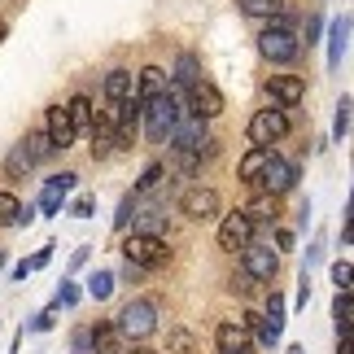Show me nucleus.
Instances as JSON below:
<instances>
[{"label": "nucleus", "instance_id": "obj_1", "mask_svg": "<svg viewBox=\"0 0 354 354\" xmlns=\"http://www.w3.org/2000/svg\"><path fill=\"white\" fill-rule=\"evenodd\" d=\"M180 114H188L184 97L171 92V88L158 92V97H149V101H140V127L149 136V145H167V136H171L175 122H180Z\"/></svg>", "mask_w": 354, "mask_h": 354}, {"label": "nucleus", "instance_id": "obj_2", "mask_svg": "<svg viewBox=\"0 0 354 354\" xmlns=\"http://www.w3.org/2000/svg\"><path fill=\"white\" fill-rule=\"evenodd\" d=\"M258 53H263L271 66H293V62H297V53H302V39H297L289 13H276V18H267V26L258 31Z\"/></svg>", "mask_w": 354, "mask_h": 354}, {"label": "nucleus", "instance_id": "obj_3", "mask_svg": "<svg viewBox=\"0 0 354 354\" xmlns=\"http://www.w3.org/2000/svg\"><path fill=\"white\" fill-rule=\"evenodd\" d=\"M114 328H118L122 342H149V337L158 333V302L131 297V302L114 315Z\"/></svg>", "mask_w": 354, "mask_h": 354}, {"label": "nucleus", "instance_id": "obj_4", "mask_svg": "<svg viewBox=\"0 0 354 354\" xmlns=\"http://www.w3.org/2000/svg\"><path fill=\"white\" fill-rule=\"evenodd\" d=\"M122 263L140 267V271H158L171 263V245L167 236H145V232H131L122 241Z\"/></svg>", "mask_w": 354, "mask_h": 354}, {"label": "nucleus", "instance_id": "obj_5", "mask_svg": "<svg viewBox=\"0 0 354 354\" xmlns=\"http://www.w3.org/2000/svg\"><path fill=\"white\" fill-rule=\"evenodd\" d=\"M289 110H280V105H267V110H254L250 118V145H280L284 136H289Z\"/></svg>", "mask_w": 354, "mask_h": 354}, {"label": "nucleus", "instance_id": "obj_6", "mask_svg": "<svg viewBox=\"0 0 354 354\" xmlns=\"http://www.w3.org/2000/svg\"><path fill=\"white\" fill-rule=\"evenodd\" d=\"M297 180H302V167L276 153V158L267 162V171L258 175V188H263L267 197H284V193H293V188H297Z\"/></svg>", "mask_w": 354, "mask_h": 354}, {"label": "nucleus", "instance_id": "obj_7", "mask_svg": "<svg viewBox=\"0 0 354 354\" xmlns=\"http://www.w3.org/2000/svg\"><path fill=\"white\" fill-rule=\"evenodd\" d=\"M241 267H245V276H250V280L271 284V280L280 276V250H271V245L250 241V245L241 250Z\"/></svg>", "mask_w": 354, "mask_h": 354}, {"label": "nucleus", "instance_id": "obj_8", "mask_svg": "<svg viewBox=\"0 0 354 354\" xmlns=\"http://www.w3.org/2000/svg\"><path fill=\"white\" fill-rule=\"evenodd\" d=\"M184 110L210 122V118H219V114L227 110V101H223V92H219V88H214V84H210V79H206V75H201V79H197V84H193V88H188V92H184Z\"/></svg>", "mask_w": 354, "mask_h": 354}, {"label": "nucleus", "instance_id": "obj_9", "mask_svg": "<svg viewBox=\"0 0 354 354\" xmlns=\"http://www.w3.org/2000/svg\"><path fill=\"white\" fill-rule=\"evenodd\" d=\"M219 193L214 188H206V184H193V188H184L180 193V214L184 219H193V223H206V219H214L219 214Z\"/></svg>", "mask_w": 354, "mask_h": 354}, {"label": "nucleus", "instance_id": "obj_10", "mask_svg": "<svg viewBox=\"0 0 354 354\" xmlns=\"http://www.w3.org/2000/svg\"><path fill=\"white\" fill-rule=\"evenodd\" d=\"M206 118H197V114H180V122L171 127L167 136V145H171V153H197L201 145H206Z\"/></svg>", "mask_w": 354, "mask_h": 354}, {"label": "nucleus", "instance_id": "obj_11", "mask_svg": "<svg viewBox=\"0 0 354 354\" xmlns=\"http://www.w3.org/2000/svg\"><path fill=\"white\" fill-rule=\"evenodd\" d=\"M214 241H219L223 254H241L245 245L254 241V223L245 219L241 210H232V214H223V219H219V236H214Z\"/></svg>", "mask_w": 354, "mask_h": 354}, {"label": "nucleus", "instance_id": "obj_12", "mask_svg": "<svg viewBox=\"0 0 354 354\" xmlns=\"http://www.w3.org/2000/svg\"><path fill=\"white\" fill-rule=\"evenodd\" d=\"M267 97H271V105H280V110H293V105H302V97H306V79L302 75H271Z\"/></svg>", "mask_w": 354, "mask_h": 354}, {"label": "nucleus", "instance_id": "obj_13", "mask_svg": "<svg viewBox=\"0 0 354 354\" xmlns=\"http://www.w3.org/2000/svg\"><path fill=\"white\" fill-rule=\"evenodd\" d=\"M44 136H48V145L57 149V153L62 149H75L79 136H75V122H71V114H66V105H48L44 110Z\"/></svg>", "mask_w": 354, "mask_h": 354}, {"label": "nucleus", "instance_id": "obj_14", "mask_svg": "<svg viewBox=\"0 0 354 354\" xmlns=\"http://www.w3.org/2000/svg\"><path fill=\"white\" fill-rule=\"evenodd\" d=\"M136 131H140V101H122L114 105V145L118 149H131L136 145Z\"/></svg>", "mask_w": 354, "mask_h": 354}, {"label": "nucleus", "instance_id": "obj_15", "mask_svg": "<svg viewBox=\"0 0 354 354\" xmlns=\"http://www.w3.org/2000/svg\"><path fill=\"white\" fill-rule=\"evenodd\" d=\"M214 346H219V354H254L250 333H245L236 319H223L219 328H214Z\"/></svg>", "mask_w": 354, "mask_h": 354}, {"label": "nucleus", "instance_id": "obj_16", "mask_svg": "<svg viewBox=\"0 0 354 354\" xmlns=\"http://www.w3.org/2000/svg\"><path fill=\"white\" fill-rule=\"evenodd\" d=\"M88 136H92V158L97 162H105L114 153V114H92V127H88Z\"/></svg>", "mask_w": 354, "mask_h": 354}, {"label": "nucleus", "instance_id": "obj_17", "mask_svg": "<svg viewBox=\"0 0 354 354\" xmlns=\"http://www.w3.org/2000/svg\"><path fill=\"white\" fill-rule=\"evenodd\" d=\"M88 350H97V354H122L127 342L118 337L114 319H101V324H92V328H88Z\"/></svg>", "mask_w": 354, "mask_h": 354}, {"label": "nucleus", "instance_id": "obj_18", "mask_svg": "<svg viewBox=\"0 0 354 354\" xmlns=\"http://www.w3.org/2000/svg\"><path fill=\"white\" fill-rule=\"evenodd\" d=\"M271 158H276V149H271V145H250V153L236 162V175H241L245 184H258V175L267 171Z\"/></svg>", "mask_w": 354, "mask_h": 354}, {"label": "nucleus", "instance_id": "obj_19", "mask_svg": "<svg viewBox=\"0 0 354 354\" xmlns=\"http://www.w3.org/2000/svg\"><path fill=\"white\" fill-rule=\"evenodd\" d=\"M136 97V75L127 71V66H114L110 75H105V101L110 105H122Z\"/></svg>", "mask_w": 354, "mask_h": 354}, {"label": "nucleus", "instance_id": "obj_20", "mask_svg": "<svg viewBox=\"0 0 354 354\" xmlns=\"http://www.w3.org/2000/svg\"><path fill=\"white\" fill-rule=\"evenodd\" d=\"M346 44H350V13H337V18L328 22V66H333V71L342 66Z\"/></svg>", "mask_w": 354, "mask_h": 354}, {"label": "nucleus", "instance_id": "obj_21", "mask_svg": "<svg viewBox=\"0 0 354 354\" xmlns=\"http://www.w3.org/2000/svg\"><path fill=\"white\" fill-rule=\"evenodd\" d=\"M131 232H145V236H162L167 232V210L162 206H145L136 201V214H131Z\"/></svg>", "mask_w": 354, "mask_h": 354}, {"label": "nucleus", "instance_id": "obj_22", "mask_svg": "<svg viewBox=\"0 0 354 354\" xmlns=\"http://www.w3.org/2000/svg\"><path fill=\"white\" fill-rule=\"evenodd\" d=\"M171 88V79L162 66H145L140 75H136V101H149V97H158V92H167Z\"/></svg>", "mask_w": 354, "mask_h": 354}, {"label": "nucleus", "instance_id": "obj_23", "mask_svg": "<svg viewBox=\"0 0 354 354\" xmlns=\"http://www.w3.org/2000/svg\"><path fill=\"white\" fill-rule=\"evenodd\" d=\"M197 79H201V57L197 53H180V57H175V92L184 97Z\"/></svg>", "mask_w": 354, "mask_h": 354}, {"label": "nucleus", "instance_id": "obj_24", "mask_svg": "<svg viewBox=\"0 0 354 354\" xmlns=\"http://www.w3.org/2000/svg\"><path fill=\"white\" fill-rule=\"evenodd\" d=\"M241 214H245V219H250V223L258 227V223H276V219H280V206H276V197L258 193V197L250 201V206H241Z\"/></svg>", "mask_w": 354, "mask_h": 354}, {"label": "nucleus", "instance_id": "obj_25", "mask_svg": "<svg viewBox=\"0 0 354 354\" xmlns=\"http://www.w3.org/2000/svg\"><path fill=\"white\" fill-rule=\"evenodd\" d=\"M333 324H337V337H350V328H354V297L350 293L333 297Z\"/></svg>", "mask_w": 354, "mask_h": 354}, {"label": "nucleus", "instance_id": "obj_26", "mask_svg": "<svg viewBox=\"0 0 354 354\" xmlns=\"http://www.w3.org/2000/svg\"><path fill=\"white\" fill-rule=\"evenodd\" d=\"M62 210H66V193H62V188H53V184H44V188H39V201H35V214L57 219Z\"/></svg>", "mask_w": 354, "mask_h": 354}, {"label": "nucleus", "instance_id": "obj_27", "mask_svg": "<svg viewBox=\"0 0 354 354\" xmlns=\"http://www.w3.org/2000/svg\"><path fill=\"white\" fill-rule=\"evenodd\" d=\"M84 284H88V297H97V302H105V297L114 293L118 276H114V271H105V267H97V271H92V276H88Z\"/></svg>", "mask_w": 354, "mask_h": 354}, {"label": "nucleus", "instance_id": "obj_28", "mask_svg": "<svg viewBox=\"0 0 354 354\" xmlns=\"http://www.w3.org/2000/svg\"><path fill=\"white\" fill-rule=\"evenodd\" d=\"M31 167H35L31 153H26L22 145H13L9 158H5V175H9V180H26V175H31Z\"/></svg>", "mask_w": 354, "mask_h": 354}, {"label": "nucleus", "instance_id": "obj_29", "mask_svg": "<svg viewBox=\"0 0 354 354\" xmlns=\"http://www.w3.org/2000/svg\"><path fill=\"white\" fill-rule=\"evenodd\" d=\"M66 114H71L75 136H79V131H88V127H92V114H97V110H92V101H88V97H71V101H66Z\"/></svg>", "mask_w": 354, "mask_h": 354}, {"label": "nucleus", "instance_id": "obj_30", "mask_svg": "<svg viewBox=\"0 0 354 354\" xmlns=\"http://www.w3.org/2000/svg\"><path fill=\"white\" fill-rule=\"evenodd\" d=\"M289 9V0H241L245 18H276V13Z\"/></svg>", "mask_w": 354, "mask_h": 354}, {"label": "nucleus", "instance_id": "obj_31", "mask_svg": "<svg viewBox=\"0 0 354 354\" xmlns=\"http://www.w3.org/2000/svg\"><path fill=\"white\" fill-rule=\"evenodd\" d=\"M18 145L26 149V153H31V162H44V158H53V153H57V149L48 145V136H44V131H26Z\"/></svg>", "mask_w": 354, "mask_h": 354}, {"label": "nucleus", "instance_id": "obj_32", "mask_svg": "<svg viewBox=\"0 0 354 354\" xmlns=\"http://www.w3.org/2000/svg\"><path fill=\"white\" fill-rule=\"evenodd\" d=\"M167 354H197V337L188 328H167Z\"/></svg>", "mask_w": 354, "mask_h": 354}, {"label": "nucleus", "instance_id": "obj_33", "mask_svg": "<svg viewBox=\"0 0 354 354\" xmlns=\"http://www.w3.org/2000/svg\"><path fill=\"white\" fill-rule=\"evenodd\" d=\"M350 136V92H342V101H337V114H333V140L342 145Z\"/></svg>", "mask_w": 354, "mask_h": 354}, {"label": "nucleus", "instance_id": "obj_34", "mask_svg": "<svg viewBox=\"0 0 354 354\" xmlns=\"http://www.w3.org/2000/svg\"><path fill=\"white\" fill-rule=\"evenodd\" d=\"M284 310H289V306H284V297H280L276 289H271V297H267V315H263V324H267V328H276V333H284Z\"/></svg>", "mask_w": 354, "mask_h": 354}, {"label": "nucleus", "instance_id": "obj_35", "mask_svg": "<svg viewBox=\"0 0 354 354\" xmlns=\"http://www.w3.org/2000/svg\"><path fill=\"white\" fill-rule=\"evenodd\" d=\"M79 297H84V289H79L75 280H62V284H57V297H53V306H57V310H71V306H79Z\"/></svg>", "mask_w": 354, "mask_h": 354}, {"label": "nucleus", "instance_id": "obj_36", "mask_svg": "<svg viewBox=\"0 0 354 354\" xmlns=\"http://www.w3.org/2000/svg\"><path fill=\"white\" fill-rule=\"evenodd\" d=\"M162 175H167V167H162V162H149V167L140 171V180H136V193H153V188L162 184Z\"/></svg>", "mask_w": 354, "mask_h": 354}, {"label": "nucleus", "instance_id": "obj_37", "mask_svg": "<svg viewBox=\"0 0 354 354\" xmlns=\"http://www.w3.org/2000/svg\"><path fill=\"white\" fill-rule=\"evenodd\" d=\"M18 210H22V201L13 197V193H5V188H0V227H13Z\"/></svg>", "mask_w": 354, "mask_h": 354}, {"label": "nucleus", "instance_id": "obj_38", "mask_svg": "<svg viewBox=\"0 0 354 354\" xmlns=\"http://www.w3.org/2000/svg\"><path fill=\"white\" fill-rule=\"evenodd\" d=\"M53 324H57V306H44L39 315H31V319H26V333H48Z\"/></svg>", "mask_w": 354, "mask_h": 354}, {"label": "nucleus", "instance_id": "obj_39", "mask_svg": "<svg viewBox=\"0 0 354 354\" xmlns=\"http://www.w3.org/2000/svg\"><path fill=\"white\" fill-rule=\"evenodd\" d=\"M92 210H97V197H92V193L75 197L71 206H66V214H71V219H92Z\"/></svg>", "mask_w": 354, "mask_h": 354}, {"label": "nucleus", "instance_id": "obj_40", "mask_svg": "<svg viewBox=\"0 0 354 354\" xmlns=\"http://www.w3.org/2000/svg\"><path fill=\"white\" fill-rule=\"evenodd\" d=\"M131 214H136V197L127 193V197L118 201V214H114V227H118V232H127V227H131Z\"/></svg>", "mask_w": 354, "mask_h": 354}, {"label": "nucleus", "instance_id": "obj_41", "mask_svg": "<svg viewBox=\"0 0 354 354\" xmlns=\"http://www.w3.org/2000/svg\"><path fill=\"white\" fill-rule=\"evenodd\" d=\"M350 280H354V267L346 263V258H342V263H333V284H337V293H350Z\"/></svg>", "mask_w": 354, "mask_h": 354}, {"label": "nucleus", "instance_id": "obj_42", "mask_svg": "<svg viewBox=\"0 0 354 354\" xmlns=\"http://www.w3.org/2000/svg\"><path fill=\"white\" fill-rule=\"evenodd\" d=\"M44 184H53V188H62V193H75V188H79V175H75V171H57V175H48Z\"/></svg>", "mask_w": 354, "mask_h": 354}, {"label": "nucleus", "instance_id": "obj_43", "mask_svg": "<svg viewBox=\"0 0 354 354\" xmlns=\"http://www.w3.org/2000/svg\"><path fill=\"white\" fill-rule=\"evenodd\" d=\"M53 250H57V245H39V250H35L31 258H22V263L31 267V271H39V267H48V263H53Z\"/></svg>", "mask_w": 354, "mask_h": 354}, {"label": "nucleus", "instance_id": "obj_44", "mask_svg": "<svg viewBox=\"0 0 354 354\" xmlns=\"http://www.w3.org/2000/svg\"><path fill=\"white\" fill-rule=\"evenodd\" d=\"M227 289H232V293H250V289H254V280L241 271V276H232V280H227Z\"/></svg>", "mask_w": 354, "mask_h": 354}, {"label": "nucleus", "instance_id": "obj_45", "mask_svg": "<svg viewBox=\"0 0 354 354\" xmlns=\"http://www.w3.org/2000/svg\"><path fill=\"white\" fill-rule=\"evenodd\" d=\"M306 302H310V276L302 271V280H297V306L306 310Z\"/></svg>", "mask_w": 354, "mask_h": 354}, {"label": "nucleus", "instance_id": "obj_46", "mask_svg": "<svg viewBox=\"0 0 354 354\" xmlns=\"http://www.w3.org/2000/svg\"><path fill=\"white\" fill-rule=\"evenodd\" d=\"M293 245H297V236L289 232V227H280V232H276V250H293Z\"/></svg>", "mask_w": 354, "mask_h": 354}, {"label": "nucleus", "instance_id": "obj_47", "mask_svg": "<svg viewBox=\"0 0 354 354\" xmlns=\"http://www.w3.org/2000/svg\"><path fill=\"white\" fill-rule=\"evenodd\" d=\"M31 223H35V206H22L18 219H13V227H31Z\"/></svg>", "mask_w": 354, "mask_h": 354}, {"label": "nucleus", "instance_id": "obj_48", "mask_svg": "<svg viewBox=\"0 0 354 354\" xmlns=\"http://www.w3.org/2000/svg\"><path fill=\"white\" fill-rule=\"evenodd\" d=\"M236 324H241V328H245V333H254V328H258V324H263V315H254V310H245V315H241Z\"/></svg>", "mask_w": 354, "mask_h": 354}, {"label": "nucleus", "instance_id": "obj_49", "mask_svg": "<svg viewBox=\"0 0 354 354\" xmlns=\"http://www.w3.org/2000/svg\"><path fill=\"white\" fill-rule=\"evenodd\" d=\"M88 258H92V250L84 245V250H75V254H71V267H75V271H79V267H88Z\"/></svg>", "mask_w": 354, "mask_h": 354}, {"label": "nucleus", "instance_id": "obj_50", "mask_svg": "<svg viewBox=\"0 0 354 354\" xmlns=\"http://www.w3.org/2000/svg\"><path fill=\"white\" fill-rule=\"evenodd\" d=\"M319 26H324L319 18H310V22H306V48H310V44H315V39H319Z\"/></svg>", "mask_w": 354, "mask_h": 354}, {"label": "nucleus", "instance_id": "obj_51", "mask_svg": "<svg viewBox=\"0 0 354 354\" xmlns=\"http://www.w3.org/2000/svg\"><path fill=\"white\" fill-rule=\"evenodd\" d=\"M122 354H162V350H153V346H145V342H136L131 350H122Z\"/></svg>", "mask_w": 354, "mask_h": 354}, {"label": "nucleus", "instance_id": "obj_52", "mask_svg": "<svg viewBox=\"0 0 354 354\" xmlns=\"http://www.w3.org/2000/svg\"><path fill=\"white\" fill-rule=\"evenodd\" d=\"M9 276H13V280H26V276H31V267H26V263H13Z\"/></svg>", "mask_w": 354, "mask_h": 354}, {"label": "nucleus", "instance_id": "obj_53", "mask_svg": "<svg viewBox=\"0 0 354 354\" xmlns=\"http://www.w3.org/2000/svg\"><path fill=\"white\" fill-rule=\"evenodd\" d=\"M337 354H354V346H350V337H337Z\"/></svg>", "mask_w": 354, "mask_h": 354}, {"label": "nucleus", "instance_id": "obj_54", "mask_svg": "<svg viewBox=\"0 0 354 354\" xmlns=\"http://www.w3.org/2000/svg\"><path fill=\"white\" fill-rule=\"evenodd\" d=\"M5 39H9V26H5V22H0V44H5Z\"/></svg>", "mask_w": 354, "mask_h": 354}, {"label": "nucleus", "instance_id": "obj_55", "mask_svg": "<svg viewBox=\"0 0 354 354\" xmlns=\"http://www.w3.org/2000/svg\"><path fill=\"white\" fill-rule=\"evenodd\" d=\"M284 354H306V350H302V346H289V350H284Z\"/></svg>", "mask_w": 354, "mask_h": 354}, {"label": "nucleus", "instance_id": "obj_56", "mask_svg": "<svg viewBox=\"0 0 354 354\" xmlns=\"http://www.w3.org/2000/svg\"><path fill=\"white\" fill-rule=\"evenodd\" d=\"M0 267H5V254H0Z\"/></svg>", "mask_w": 354, "mask_h": 354}]
</instances>
